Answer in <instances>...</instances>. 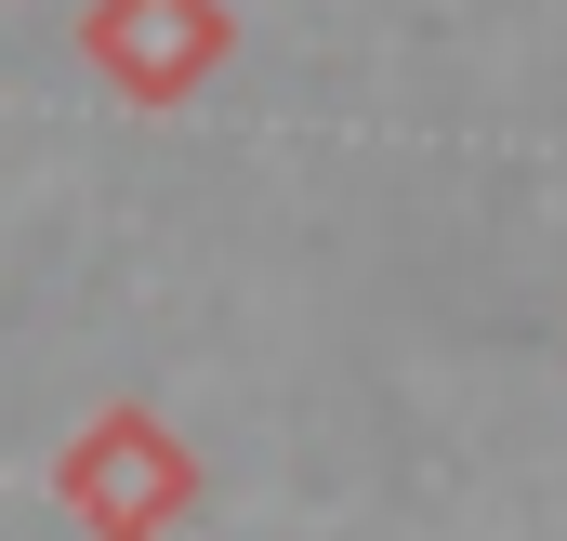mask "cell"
Here are the masks:
<instances>
[{"label": "cell", "mask_w": 567, "mask_h": 541, "mask_svg": "<svg viewBox=\"0 0 567 541\" xmlns=\"http://www.w3.org/2000/svg\"><path fill=\"white\" fill-rule=\"evenodd\" d=\"M53 502H66L93 541H158L185 502H198V462H185V436H172L145 397H106L66 449H53Z\"/></svg>", "instance_id": "6da1fadb"}, {"label": "cell", "mask_w": 567, "mask_h": 541, "mask_svg": "<svg viewBox=\"0 0 567 541\" xmlns=\"http://www.w3.org/2000/svg\"><path fill=\"white\" fill-rule=\"evenodd\" d=\"M80 53H93L106 93L185 106V93L238 53V13H225V0H93V13H80Z\"/></svg>", "instance_id": "7a4b0ae2"}]
</instances>
